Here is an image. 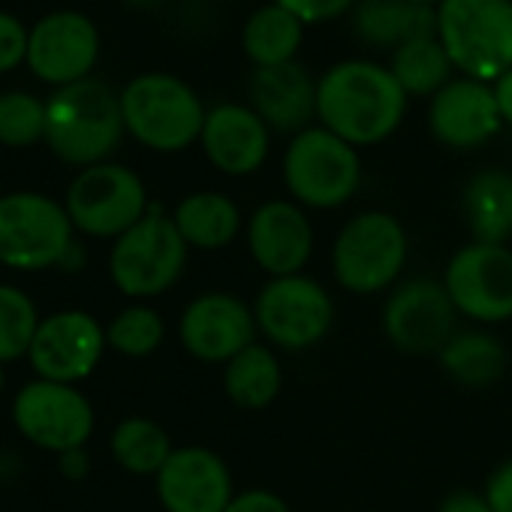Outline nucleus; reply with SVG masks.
<instances>
[{
  "instance_id": "nucleus-40",
  "label": "nucleus",
  "mask_w": 512,
  "mask_h": 512,
  "mask_svg": "<svg viewBox=\"0 0 512 512\" xmlns=\"http://www.w3.org/2000/svg\"><path fill=\"white\" fill-rule=\"evenodd\" d=\"M85 263H88L85 247H82L79 241H73V244H70V250L64 253V260L58 263V269H64V272H82V269H85Z\"/></svg>"
},
{
  "instance_id": "nucleus-19",
  "label": "nucleus",
  "mask_w": 512,
  "mask_h": 512,
  "mask_svg": "<svg viewBox=\"0 0 512 512\" xmlns=\"http://www.w3.org/2000/svg\"><path fill=\"white\" fill-rule=\"evenodd\" d=\"M428 124L437 142L446 148H479L503 127L494 88L476 79H455L434 94Z\"/></svg>"
},
{
  "instance_id": "nucleus-4",
  "label": "nucleus",
  "mask_w": 512,
  "mask_h": 512,
  "mask_svg": "<svg viewBox=\"0 0 512 512\" xmlns=\"http://www.w3.org/2000/svg\"><path fill=\"white\" fill-rule=\"evenodd\" d=\"M127 133L160 154L190 148L205 127V106L196 91L169 73H142L121 91Z\"/></svg>"
},
{
  "instance_id": "nucleus-2",
  "label": "nucleus",
  "mask_w": 512,
  "mask_h": 512,
  "mask_svg": "<svg viewBox=\"0 0 512 512\" xmlns=\"http://www.w3.org/2000/svg\"><path fill=\"white\" fill-rule=\"evenodd\" d=\"M124 133L121 94L94 76L58 88L46 100V145L70 166L88 169L106 163Z\"/></svg>"
},
{
  "instance_id": "nucleus-1",
  "label": "nucleus",
  "mask_w": 512,
  "mask_h": 512,
  "mask_svg": "<svg viewBox=\"0 0 512 512\" xmlns=\"http://www.w3.org/2000/svg\"><path fill=\"white\" fill-rule=\"evenodd\" d=\"M407 112V94L389 67L341 61L317 82V118L353 148L389 139Z\"/></svg>"
},
{
  "instance_id": "nucleus-32",
  "label": "nucleus",
  "mask_w": 512,
  "mask_h": 512,
  "mask_svg": "<svg viewBox=\"0 0 512 512\" xmlns=\"http://www.w3.org/2000/svg\"><path fill=\"white\" fill-rule=\"evenodd\" d=\"M46 142V103L28 91L0 94V145L31 148Z\"/></svg>"
},
{
  "instance_id": "nucleus-26",
  "label": "nucleus",
  "mask_w": 512,
  "mask_h": 512,
  "mask_svg": "<svg viewBox=\"0 0 512 512\" xmlns=\"http://www.w3.org/2000/svg\"><path fill=\"white\" fill-rule=\"evenodd\" d=\"M440 368L467 389H485L506 374V347L488 332H455L437 353Z\"/></svg>"
},
{
  "instance_id": "nucleus-21",
  "label": "nucleus",
  "mask_w": 512,
  "mask_h": 512,
  "mask_svg": "<svg viewBox=\"0 0 512 512\" xmlns=\"http://www.w3.org/2000/svg\"><path fill=\"white\" fill-rule=\"evenodd\" d=\"M250 103L269 130L299 136L317 118V82L296 61L256 67L250 79Z\"/></svg>"
},
{
  "instance_id": "nucleus-29",
  "label": "nucleus",
  "mask_w": 512,
  "mask_h": 512,
  "mask_svg": "<svg viewBox=\"0 0 512 512\" xmlns=\"http://www.w3.org/2000/svg\"><path fill=\"white\" fill-rule=\"evenodd\" d=\"M172 452H175V446H172L166 428H160L151 419L133 416V419H124L112 431V455L127 473L157 476Z\"/></svg>"
},
{
  "instance_id": "nucleus-28",
  "label": "nucleus",
  "mask_w": 512,
  "mask_h": 512,
  "mask_svg": "<svg viewBox=\"0 0 512 512\" xmlns=\"http://www.w3.org/2000/svg\"><path fill=\"white\" fill-rule=\"evenodd\" d=\"M389 70L407 97H434L449 85L452 61L437 37H422V40L401 43L392 52Z\"/></svg>"
},
{
  "instance_id": "nucleus-33",
  "label": "nucleus",
  "mask_w": 512,
  "mask_h": 512,
  "mask_svg": "<svg viewBox=\"0 0 512 512\" xmlns=\"http://www.w3.org/2000/svg\"><path fill=\"white\" fill-rule=\"evenodd\" d=\"M31 31L7 10H0V73H10L28 64Z\"/></svg>"
},
{
  "instance_id": "nucleus-22",
  "label": "nucleus",
  "mask_w": 512,
  "mask_h": 512,
  "mask_svg": "<svg viewBox=\"0 0 512 512\" xmlns=\"http://www.w3.org/2000/svg\"><path fill=\"white\" fill-rule=\"evenodd\" d=\"M461 208L473 241L479 244H506L512 238V172L482 169L476 172L461 193Z\"/></svg>"
},
{
  "instance_id": "nucleus-12",
  "label": "nucleus",
  "mask_w": 512,
  "mask_h": 512,
  "mask_svg": "<svg viewBox=\"0 0 512 512\" xmlns=\"http://www.w3.org/2000/svg\"><path fill=\"white\" fill-rule=\"evenodd\" d=\"M13 422L25 440L61 455L88 443L94 434V407L76 386L37 377L16 395Z\"/></svg>"
},
{
  "instance_id": "nucleus-9",
  "label": "nucleus",
  "mask_w": 512,
  "mask_h": 512,
  "mask_svg": "<svg viewBox=\"0 0 512 512\" xmlns=\"http://www.w3.org/2000/svg\"><path fill=\"white\" fill-rule=\"evenodd\" d=\"M64 208L79 232L91 238H118L148 214L151 199L130 166L106 160L82 169L70 181Z\"/></svg>"
},
{
  "instance_id": "nucleus-11",
  "label": "nucleus",
  "mask_w": 512,
  "mask_h": 512,
  "mask_svg": "<svg viewBox=\"0 0 512 512\" xmlns=\"http://www.w3.org/2000/svg\"><path fill=\"white\" fill-rule=\"evenodd\" d=\"M443 287L455 311L473 323L512 320V250L506 244H464L452 253Z\"/></svg>"
},
{
  "instance_id": "nucleus-10",
  "label": "nucleus",
  "mask_w": 512,
  "mask_h": 512,
  "mask_svg": "<svg viewBox=\"0 0 512 512\" xmlns=\"http://www.w3.org/2000/svg\"><path fill=\"white\" fill-rule=\"evenodd\" d=\"M253 317L269 344L302 353L329 335L335 323V302L329 290L308 275L269 278L253 302Z\"/></svg>"
},
{
  "instance_id": "nucleus-38",
  "label": "nucleus",
  "mask_w": 512,
  "mask_h": 512,
  "mask_svg": "<svg viewBox=\"0 0 512 512\" xmlns=\"http://www.w3.org/2000/svg\"><path fill=\"white\" fill-rule=\"evenodd\" d=\"M58 467H61V473H64L67 479L79 482V479H85V476H88V470H91V458H88L85 446H82V449H70V452H61V455H58Z\"/></svg>"
},
{
  "instance_id": "nucleus-25",
  "label": "nucleus",
  "mask_w": 512,
  "mask_h": 512,
  "mask_svg": "<svg viewBox=\"0 0 512 512\" xmlns=\"http://www.w3.org/2000/svg\"><path fill=\"white\" fill-rule=\"evenodd\" d=\"M284 386V371L272 347L250 344L235 359L223 365V389L232 404L241 410H263L269 407Z\"/></svg>"
},
{
  "instance_id": "nucleus-16",
  "label": "nucleus",
  "mask_w": 512,
  "mask_h": 512,
  "mask_svg": "<svg viewBox=\"0 0 512 512\" xmlns=\"http://www.w3.org/2000/svg\"><path fill=\"white\" fill-rule=\"evenodd\" d=\"M256 317L253 308L232 293H202L196 296L181 320L178 338L184 350L208 365H226L241 350L256 344Z\"/></svg>"
},
{
  "instance_id": "nucleus-6",
  "label": "nucleus",
  "mask_w": 512,
  "mask_h": 512,
  "mask_svg": "<svg viewBox=\"0 0 512 512\" xmlns=\"http://www.w3.org/2000/svg\"><path fill=\"white\" fill-rule=\"evenodd\" d=\"M187 241L172 214L151 202L148 214L115 238L109 253L112 284L127 299H154L172 290L187 266Z\"/></svg>"
},
{
  "instance_id": "nucleus-20",
  "label": "nucleus",
  "mask_w": 512,
  "mask_h": 512,
  "mask_svg": "<svg viewBox=\"0 0 512 512\" xmlns=\"http://www.w3.org/2000/svg\"><path fill=\"white\" fill-rule=\"evenodd\" d=\"M269 124L256 115L250 106L241 103H220L208 109L205 127H202V151L211 160L214 169L226 175H250L269 157Z\"/></svg>"
},
{
  "instance_id": "nucleus-23",
  "label": "nucleus",
  "mask_w": 512,
  "mask_h": 512,
  "mask_svg": "<svg viewBox=\"0 0 512 512\" xmlns=\"http://www.w3.org/2000/svg\"><path fill=\"white\" fill-rule=\"evenodd\" d=\"M172 220L181 238L187 241V247H196V250H223L241 232L238 205L226 193H217V190H199V193L184 196L175 205Z\"/></svg>"
},
{
  "instance_id": "nucleus-31",
  "label": "nucleus",
  "mask_w": 512,
  "mask_h": 512,
  "mask_svg": "<svg viewBox=\"0 0 512 512\" xmlns=\"http://www.w3.org/2000/svg\"><path fill=\"white\" fill-rule=\"evenodd\" d=\"M163 338H166L163 317L148 305H130L106 326V344L130 359L151 356L163 344Z\"/></svg>"
},
{
  "instance_id": "nucleus-5",
  "label": "nucleus",
  "mask_w": 512,
  "mask_h": 512,
  "mask_svg": "<svg viewBox=\"0 0 512 512\" xmlns=\"http://www.w3.org/2000/svg\"><path fill=\"white\" fill-rule=\"evenodd\" d=\"M410 256L407 229L389 211H362L347 220L332 244L335 281L356 296H377L395 287Z\"/></svg>"
},
{
  "instance_id": "nucleus-8",
  "label": "nucleus",
  "mask_w": 512,
  "mask_h": 512,
  "mask_svg": "<svg viewBox=\"0 0 512 512\" xmlns=\"http://www.w3.org/2000/svg\"><path fill=\"white\" fill-rule=\"evenodd\" d=\"M284 184L302 208H338L362 184L359 151L326 127H308L287 145Z\"/></svg>"
},
{
  "instance_id": "nucleus-43",
  "label": "nucleus",
  "mask_w": 512,
  "mask_h": 512,
  "mask_svg": "<svg viewBox=\"0 0 512 512\" xmlns=\"http://www.w3.org/2000/svg\"><path fill=\"white\" fill-rule=\"evenodd\" d=\"M4 383H7V377H4V365H0V392H4Z\"/></svg>"
},
{
  "instance_id": "nucleus-35",
  "label": "nucleus",
  "mask_w": 512,
  "mask_h": 512,
  "mask_svg": "<svg viewBox=\"0 0 512 512\" xmlns=\"http://www.w3.org/2000/svg\"><path fill=\"white\" fill-rule=\"evenodd\" d=\"M482 494L494 512H512V455L491 470Z\"/></svg>"
},
{
  "instance_id": "nucleus-27",
  "label": "nucleus",
  "mask_w": 512,
  "mask_h": 512,
  "mask_svg": "<svg viewBox=\"0 0 512 512\" xmlns=\"http://www.w3.org/2000/svg\"><path fill=\"white\" fill-rule=\"evenodd\" d=\"M302 34H305L302 19H296L281 4H269L247 19L241 46H244V55L256 67H278V64H290L296 58V52L302 46Z\"/></svg>"
},
{
  "instance_id": "nucleus-17",
  "label": "nucleus",
  "mask_w": 512,
  "mask_h": 512,
  "mask_svg": "<svg viewBox=\"0 0 512 512\" xmlns=\"http://www.w3.org/2000/svg\"><path fill=\"white\" fill-rule=\"evenodd\" d=\"M247 250L269 278L302 275L314 253V223L293 199H269L247 220Z\"/></svg>"
},
{
  "instance_id": "nucleus-15",
  "label": "nucleus",
  "mask_w": 512,
  "mask_h": 512,
  "mask_svg": "<svg viewBox=\"0 0 512 512\" xmlns=\"http://www.w3.org/2000/svg\"><path fill=\"white\" fill-rule=\"evenodd\" d=\"M106 347V329L88 311H58L43 317L28 359L40 380L76 386L94 374Z\"/></svg>"
},
{
  "instance_id": "nucleus-30",
  "label": "nucleus",
  "mask_w": 512,
  "mask_h": 512,
  "mask_svg": "<svg viewBox=\"0 0 512 512\" xmlns=\"http://www.w3.org/2000/svg\"><path fill=\"white\" fill-rule=\"evenodd\" d=\"M40 323L43 320L28 293L13 284H0V365L31 353Z\"/></svg>"
},
{
  "instance_id": "nucleus-7",
  "label": "nucleus",
  "mask_w": 512,
  "mask_h": 512,
  "mask_svg": "<svg viewBox=\"0 0 512 512\" xmlns=\"http://www.w3.org/2000/svg\"><path fill=\"white\" fill-rule=\"evenodd\" d=\"M73 232L64 202L46 193L16 190L0 196V266L16 272L58 269L76 241Z\"/></svg>"
},
{
  "instance_id": "nucleus-36",
  "label": "nucleus",
  "mask_w": 512,
  "mask_h": 512,
  "mask_svg": "<svg viewBox=\"0 0 512 512\" xmlns=\"http://www.w3.org/2000/svg\"><path fill=\"white\" fill-rule=\"evenodd\" d=\"M226 512H293L287 500L269 488H247L244 494H235Z\"/></svg>"
},
{
  "instance_id": "nucleus-13",
  "label": "nucleus",
  "mask_w": 512,
  "mask_h": 512,
  "mask_svg": "<svg viewBox=\"0 0 512 512\" xmlns=\"http://www.w3.org/2000/svg\"><path fill=\"white\" fill-rule=\"evenodd\" d=\"M455 317L458 311L443 281L416 278L389 293L383 305V332L392 347L413 356H428L440 353L455 335Z\"/></svg>"
},
{
  "instance_id": "nucleus-3",
  "label": "nucleus",
  "mask_w": 512,
  "mask_h": 512,
  "mask_svg": "<svg viewBox=\"0 0 512 512\" xmlns=\"http://www.w3.org/2000/svg\"><path fill=\"white\" fill-rule=\"evenodd\" d=\"M437 40L464 79L497 82L512 70V0H443Z\"/></svg>"
},
{
  "instance_id": "nucleus-39",
  "label": "nucleus",
  "mask_w": 512,
  "mask_h": 512,
  "mask_svg": "<svg viewBox=\"0 0 512 512\" xmlns=\"http://www.w3.org/2000/svg\"><path fill=\"white\" fill-rule=\"evenodd\" d=\"M494 97H497V109H500L503 124L512 127V70L494 82Z\"/></svg>"
},
{
  "instance_id": "nucleus-41",
  "label": "nucleus",
  "mask_w": 512,
  "mask_h": 512,
  "mask_svg": "<svg viewBox=\"0 0 512 512\" xmlns=\"http://www.w3.org/2000/svg\"><path fill=\"white\" fill-rule=\"evenodd\" d=\"M410 4H419V7H434V10H437V7L443 4V0H410Z\"/></svg>"
},
{
  "instance_id": "nucleus-24",
  "label": "nucleus",
  "mask_w": 512,
  "mask_h": 512,
  "mask_svg": "<svg viewBox=\"0 0 512 512\" xmlns=\"http://www.w3.org/2000/svg\"><path fill=\"white\" fill-rule=\"evenodd\" d=\"M356 31L371 46H392L437 37V10L419 7L410 0H359Z\"/></svg>"
},
{
  "instance_id": "nucleus-14",
  "label": "nucleus",
  "mask_w": 512,
  "mask_h": 512,
  "mask_svg": "<svg viewBox=\"0 0 512 512\" xmlns=\"http://www.w3.org/2000/svg\"><path fill=\"white\" fill-rule=\"evenodd\" d=\"M100 58V31L79 10H58L43 16L31 28L28 67L31 73L55 88L91 79Z\"/></svg>"
},
{
  "instance_id": "nucleus-42",
  "label": "nucleus",
  "mask_w": 512,
  "mask_h": 512,
  "mask_svg": "<svg viewBox=\"0 0 512 512\" xmlns=\"http://www.w3.org/2000/svg\"><path fill=\"white\" fill-rule=\"evenodd\" d=\"M127 4H133V7H148V4H157V0H127Z\"/></svg>"
},
{
  "instance_id": "nucleus-34",
  "label": "nucleus",
  "mask_w": 512,
  "mask_h": 512,
  "mask_svg": "<svg viewBox=\"0 0 512 512\" xmlns=\"http://www.w3.org/2000/svg\"><path fill=\"white\" fill-rule=\"evenodd\" d=\"M275 4L290 10L305 25H320V22H332L344 16L350 7H356V0H275Z\"/></svg>"
},
{
  "instance_id": "nucleus-37",
  "label": "nucleus",
  "mask_w": 512,
  "mask_h": 512,
  "mask_svg": "<svg viewBox=\"0 0 512 512\" xmlns=\"http://www.w3.org/2000/svg\"><path fill=\"white\" fill-rule=\"evenodd\" d=\"M437 512H494V509L488 506V500H485L482 491L455 488V491H449V494L440 500Z\"/></svg>"
},
{
  "instance_id": "nucleus-18",
  "label": "nucleus",
  "mask_w": 512,
  "mask_h": 512,
  "mask_svg": "<svg viewBox=\"0 0 512 512\" xmlns=\"http://www.w3.org/2000/svg\"><path fill=\"white\" fill-rule=\"evenodd\" d=\"M154 479L166 512H226L235 497L226 461L205 446L175 449Z\"/></svg>"
}]
</instances>
